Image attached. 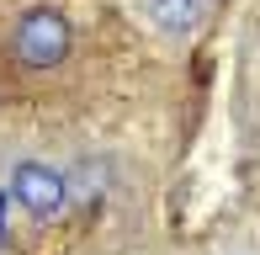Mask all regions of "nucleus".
<instances>
[{
	"mask_svg": "<svg viewBox=\"0 0 260 255\" xmlns=\"http://www.w3.org/2000/svg\"><path fill=\"white\" fill-rule=\"evenodd\" d=\"M207 11H212V0H138V16H144L159 38H170V43L197 38L202 21H207Z\"/></svg>",
	"mask_w": 260,
	"mask_h": 255,
	"instance_id": "7ed1b4c3",
	"label": "nucleus"
},
{
	"mask_svg": "<svg viewBox=\"0 0 260 255\" xmlns=\"http://www.w3.org/2000/svg\"><path fill=\"white\" fill-rule=\"evenodd\" d=\"M75 48V27L64 21V11L53 6H32L27 16L11 32V53H16L27 69H58Z\"/></svg>",
	"mask_w": 260,
	"mask_h": 255,
	"instance_id": "f03ea898",
	"label": "nucleus"
},
{
	"mask_svg": "<svg viewBox=\"0 0 260 255\" xmlns=\"http://www.w3.org/2000/svg\"><path fill=\"white\" fill-rule=\"evenodd\" d=\"M6 197L32 218V224H58V218L75 207L69 170L53 165V160H16L11 176H6Z\"/></svg>",
	"mask_w": 260,
	"mask_h": 255,
	"instance_id": "f257e3e1",
	"label": "nucleus"
}]
</instances>
